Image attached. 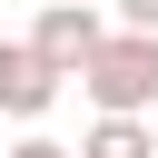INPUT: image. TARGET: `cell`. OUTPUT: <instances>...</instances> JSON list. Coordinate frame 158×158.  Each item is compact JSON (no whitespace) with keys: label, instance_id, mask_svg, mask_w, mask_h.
<instances>
[{"label":"cell","instance_id":"obj_1","mask_svg":"<svg viewBox=\"0 0 158 158\" xmlns=\"http://www.w3.org/2000/svg\"><path fill=\"white\" fill-rule=\"evenodd\" d=\"M79 89H89V109H99V118H148V109H158V40L109 30V40H99V59L79 69Z\"/></svg>","mask_w":158,"mask_h":158},{"label":"cell","instance_id":"obj_2","mask_svg":"<svg viewBox=\"0 0 158 158\" xmlns=\"http://www.w3.org/2000/svg\"><path fill=\"white\" fill-rule=\"evenodd\" d=\"M99 40H109V20H99V0H40V20H30V59L69 89L89 59H99Z\"/></svg>","mask_w":158,"mask_h":158},{"label":"cell","instance_id":"obj_3","mask_svg":"<svg viewBox=\"0 0 158 158\" xmlns=\"http://www.w3.org/2000/svg\"><path fill=\"white\" fill-rule=\"evenodd\" d=\"M49 99H59V79L30 59V40L0 30V118H49Z\"/></svg>","mask_w":158,"mask_h":158},{"label":"cell","instance_id":"obj_4","mask_svg":"<svg viewBox=\"0 0 158 158\" xmlns=\"http://www.w3.org/2000/svg\"><path fill=\"white\" fill-rule=\"evenodd\" d=\"M79 158H158V128H148V118H99V128L79 138Z\"/></svg>","mask_w":158,"mask_h":158},{"label":"cell","instance_id":"obj_5","mask_svg":"<svg viewBox=\"0 0 158 158\" xmlns=\"http://www.w3.org/2000/svg\"><path fill=\"white\" fill-rule=\"evenodd\" d=\"M118 10V30H138V40H158V0H109Z\"/></svg>","mask_w":158,"mask_h":158},{"label":"cell","instance_id":"obj_6","mask_svg":"<svg viewBox=\"0 0 158 158\" xmlns=\"http://www.w3.org/2000/svg\"><path fill=\"white\" fill-rule=\"evenodd\" d=\"M0 158H79V148H59V138H40V128H30V138H20V148H0Z\"/></svg>","mask_w":158,"mask_h":158}]
</instances>
